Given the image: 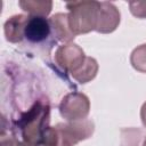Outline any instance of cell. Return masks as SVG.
Wrapping results in <instances>:
<instances>
[{"label":"cell","mask_w":146,"mask_h":146,"mask_svg":"<svg viewBox=\"0 0 146 146\" xmlns=\"http://www.w3.org/2000/svg\"><path fill=\"white\" fill-rule=\"evenodd\" d=\"M49 104L36 100L27 112L23 113L17 125L24 146H57L58 137L55 128L49 127Z\"/></svg>","instance_id":"1"},{"label":"cell","mask_w":146,"mask_h":146,"mask_svg":"<svg viewBox=\"0 0 146 146\" xmlns=\"http://www.w3.org/2000/svg\"><path fill=\"white\" fill-rule=\"evenodd\" d=\"M66 7L70 9L68 25L74 34L88 33L92 30H96L100 2L74 1L68 2Z\"/></svg>","instance_id":"2"},{"label":"cell","mask_w":146,"mask_h":146,"mask_svg":"<svg viewBox=\"0 0 146 146\" xmlns=\"http://www.w3.org/2000/svg\"><path fill=\"white\" fill-rule=\"evenodd\" d=\"M55 129L58 137L57 146H74L92 135L94 123L90 120L72 121L68 123H58Z\"/></svg>","instance_id":"3"},{"label":"cell","mask_w":146,"mask_h":146,"mask_svg":"<svg viewBox=\"0 0 146 146\" xmlns=\"http://www.w3.org/2000/svg\"><path fill=\"white\" fill-rule=\"evenodd\" d=\"M90 110V103L86 95L81 92L67 94L60 102V115L68 121L84 120Z\"/></svg>","instance_id":"4"},{"label":"cell","mask_w":146,"mask_h":146,"mask_svg":"<svg viewBox=\"0 0 146 146\" xmlns=\"http://www.w3.org/2000/svg\"><path fill=\"white\" fill-rule=\"evenodd\" d=\"M84 58L86 56L83 50L74 43L60 46L55 54V59L57 64L70 72L74 71L80 64H82Z\"/></svg>","instance_id":"5"},{"label":"cell","mask_w":146,"mask_h":146,"mask_svg":"<svg viewBox=\"0 0 146 146\" xmlns=\"http://www.w3.org/2000/svg\"><path fill=\"white\" fill-rule=\"evenodd\" d=\"M120 23V13L117 8L110 2H100L99 16L96 31L100 33L113 32Z\"/></svg>","instance_id":"6"},{"label":"cell","mask_w":146,"mask_h":146,"mask_svg":"<svg viewBox=\"0 0 146 146\" xmlns=\"http://www.w3.org/2000/svg\"><path fill=\"white\" fill-rule=\"evenodd\" d=\"M50 23L42 16H30L25 30H24V38H26L31 42H40L47 39L50 33Z\"/></svg>","instance_id":"7"},{"label":"cell","mask_w":146,"mask_h":146,"mask_svg":"<svg viewBox=\"0 0 146 146\" xmlns=\"http://www.w3.org/2000/svg\"><path fill=\"white\" fill-rule=\"evenodd\" d=\"M29 16L15 15L6 21L5 23V35L10 42H21L24 39V30Z\"/></svg>","instance_id":"8"},{"label":"cell","mask_w":146,"mask_h":146,"mask_svg":"<svg viewBox=\"0 0 146 146\" xmlns=\"http://www.w3.org/2000/svg\"><path fill=\"white\" fill-rule=\"evenodd\" d=\"M50 26L54 31V34L57 36L58 40L68 42L74 39V33L71 31L68 25V15L67 14H56L49 19Z\"/></svg>","instance_id":"9"},{"label":"cell","mask_w":146,"mask_h":146,"mask_svg":"<svg viewBox=\"0 0 146 146\" xmlns=\"http://www.w3.org/2000/svg\"><path fill=\"white\" fill-rule=\"evenodd\" d=\"M97 71H98L97 62L91 57H86L82 64H80L74 71H72L71 74L80 83H86L96 76Z\"/></svg>","instance_id":"10"},{"label":"cell","mask_w":146,"mask_h":146,"mask_svg":"<svg viewBox=\"0 0 146 146\" xmlns=\"http://www.w3.org/2000/svg\"><path fill=\"white\" fill-rule=\"evenodd\" d=\"M18 5L23 10L30 13L32 16L44 17L51 10L52 3L50 1H19Z\"/></svg>","instance_id":"11"},{"label":"cell","mask_w":146,"mask_h":146,"mask_svg":"<svg viewBox=\"0 0 146 146\" xmlns=\"http://www.w3.org/2000/svg\"><path fill=\"white\" fill-rule=\"evenodd\" d=\"M130 62L137 71L146 73V44H141L132 51Z\"/></svg>","instance_id":"12"},{"label":"cell","mask_w":146,"mask_h":146,"mask_svg":"<svg viewBox=\"0 0 146 146\" xmlns=\"http://www.w3.org/2000/svg\"><path fill=\"white\" fill-rule=\"evenodd\" d=\"M141 131L138 129L121 130V146H139Z\"/></svg>","instance_id":"13"},{"label":"cell","mask_w":146,"mask_h":146,"mask_svg":"<svg viewBox=\"0 0 146 146\" xmlns=\"http://www.w3.org/2000/svg\"><path fill=\"white\" fill-rule=\"evenodd\" d=\"M129 6L133 16L146 18V1H130Z\"/></svg>","instance_id":"14"},{"label":"cell","mask_w":146,"mask_h":146,"mask_svg":"<svg viewBox=\"0 0 146 146\" xmlns=\"http://www.w3.org/2000/svg\"><path fill=\"white\" fill-rule=\"evenodd\" d=\"M1 146H24L23 143H19L17 139L13 137H6L3 133L1 135Z\"/></svg>","instance_id":"15"},{"label":"cell","mask_w":146,"mask_h":146,"mask_svg":"<svg viewBox=\"0 0 146 146\" xmlns=\"http://www.w3.org/2000/svg\"><path fill=\"white\" fill-rule=\"evenodd\" d=\"M140 116H141L143 124L146 127V102L144 103V105H143V107H141V111H140Z\"/></svg>","instance_id":"16"},{"label":"cell","mask_w":146,"mask_h":146,"mask_svg":"<svg viewBox=\"0 0 146 146\" xmlns=\"http://www.w3.org/2000/svg\"><path fill=\"white\" fill-rule=\"evenodd\" d=\"M143 146H146V139H145V141H144V145Z\"/></svg>","instance_id":"17"}]
</instances>
